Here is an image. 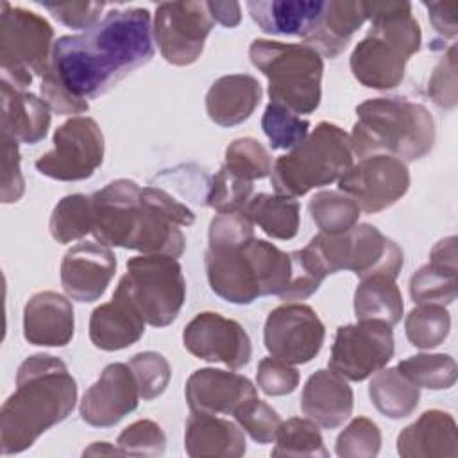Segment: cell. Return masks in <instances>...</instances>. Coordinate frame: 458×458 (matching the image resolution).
Wrapping results in <instances>:
<instances>
[{
	"label": "cell",
	"instance_id": "cell-15",
	"mask_svg": "<svg viewBox=\"0 0 458 458\" xmlns=\"http://www.w3.org/2000/svg\"><path fill=\"white\" fill-rule=\"evenodd\" d=\"M338 188L361 211L379 213L401 200L410 188L406 163L394 156H367L352 165L340 179Z\"/></svg>",
	"mask_w": 458,
	"mask_h": 458
},
{
	"label": "cell",
	"instance_id": "cell-33",
	"mask_svg": "<svg viewBox=\"0 0 458 458\" xmlns=\"http://www.w3.org/2000/svg\"><path fill=\"white\" fill-rule=\"evenodd\" d=\"M243 211L250 222L259 225L270 238L292 240L299 233L301 208L292 197L279 193H258L252 195Z\"/></svg>",
	"mask_w": 458,
	"mask_h": 458
},
{
	"label": "cell",
	"instance_id": "cell-43",
	"mask_svg": "<svg viewBox=\"0 0 458 458\" xmlns=\"http://www.w3.org/2000/svg\"><path fill=\"white\" fill-rule=\"evenodd\" d=\"M381 449V431L367 417L352 419L338 435L335 451L340 458H374Z\"/></svg>",
	"mask_w": 458,
	"mask_h": 458
},
{
	"label": "cell",
	"instance_id": "cell-40",
	"mask_svg": "<svg viewBox=\"0 0 458 458\" xmlns=\"http://www.w3.org/2000/svg\"><path fill=\"white\" fill-rule=\"evenodd\" d=\"M261 129L272 148H293L308 136L310 122L286 109L284 106L270 102L265 107Z\"/></svg>",
	"mask_w": 458,
	"mask_h": 458
},
{
	"label": "cell",
	"instance_id": "cell-48",
	"mask_svg": "<svg viewBox=\"0 0 458 458\" xmlns=\"http://www.w3.org/2000/svg\"><path fill=\"white\" fill-rule=\"evenodd\" d=\"M456 47L451 45L429 77L428 95L438 107L451 109L456 106Z\"/></svg>",
	"mask_w": 458,
	"mask_h": 458
},
{
	"label": "cell",
	"instance_id": "cell-29",
	"mask_svg": "<svg viewBox=\"0 0 458 458\" xmlns=\"http://www.w3.org/2000/svg\"><path fill=\"white\" fill-rule=\"evenodd\" d=\"M0 129L21 143H39L50 127V107L27 89H18L0 81Z\"/></svg>",
	"mask_w": 458,
	"mask_h": 458
},
{
	"label": "cell",
	"instance_id": "cell-1",
	"mask_svg": "<svg viewBox=\"0 0 458 458\" xmlns=\"http://www.w3.org/2000/svg\"><path fill=\"white\" fill-rule=\"evenodd\" d=\"M152 55L150 13L113 9L89 30L54 43L41 97L57 114H82L89 109L88 100L107 93Z\"/></svg>",
	"mask_w": 458,
	"mask_h": 458
},
{
	"label": "cell",
	"instance_id": "cell-12",
	"mask_svg": "<svg viewBox=\"0 0 458 458\" xmlns=\"http://www.w3.org/2000/svg\"><path fill=\"white\" fill-rule=\"evenodd\" d=\"M392 356V326L379 320H358L336 329L327 365L344 379L363 381L385 369Z\"/></svg>",
	"mask_w": 458,
	"mask_h": 458
},
{
	"label": "cell",
	"instance_id": "cell-18",
	"mask_svg": "<svg viewBox=\"0 0 458 458\" xmlns=\"http://www.w3.org/2000/svg\"><path fill=\"white\" fill-rule=\"evenodd\" d=\"M116 272L113 250L100 242H81L61 261V286L77 302H95L107 290Z\"/></svg>",
	"mask_w": 458,
	"mask_h": 458
},
{
	"label": "cell",
	"instance_id": "cell-17",
	"mask_svg": "<svg viewBox=\"0 0 458 458\" xmlns=\"http://www.w3.org/2000/svg\"><path fill=\"white\" fill-rule=\"evenodd\" d=\"M140 390L127 363H109L84 392L79 413L93 428H111L138 408Z\"/></svg>",
	"mask_w": 458,
	"mask_h": 458
},
{
	"label": "cell",
	"instance_id": "cell-50",
	"mask_svg": "<svg viewBox=\"0 0 458 458\" xmlns=\"http://www.w3.org/2000/svg\"><path fill=\"white\" fill-rule=\"evenodd\" d=\"M25 181L20 166L18 140L2 131V202L11 204L21 199Z\"/></svg>",
	"mask_w": 458,
	"mask_h": 458
},
{
	"label": "cell",
	"instance_id": "cell-38",
	"mask_svg": "<svg viewBox=\"0 0 458 458\" xmlns=\"http://www.w3.org/2000/svg\"><path fill=\"white\" fill-rule=\"evenodd\" d=\"M449 329V311L438 304H419L404 318L406 338L419 349H433L444 344Z\"/></svg>",
	"mask_w": 458,
	"mask_h": 458
},
{
	"label": "cell",
	"instance_id": "cell-5",
	"mask_svg": "<svg viewBox=\"0 0 458 458\" xmlns=\"http://www.w3.org/2000/svg\"><path fill=\"white\" fill-rule=\"evenodd\" d=\"M204 267L211 290L233 304L281 297L292 277L290 254L261 238L243 245H208Z\"/></svg>",
	"mask_w": 458,
	"mask_h": 458
},
{
	"label": "cell",
	"instance_id": "cell-19",
	"mask_svg": "<svg viewBox=\"0 0 458 458\" xmlns=\"http://www.w3.org/2000/svg\"><path fill=\"white\" fill-rule=\"evenodd\" d=\"M184 395L191 411L233 415L242 403L258 394L252 381L242 374L199 369L188 377Z\"/></svg>",
	"mask_w": 458,
	"mask_h": 458
},
{
	"label": "cell",
	"instance_id": "cell-8",
	"mask_svg": "<svg viewBox=\"0 0 458 458\" xmlns=\"http://www.w3.org/2000/svg\"><path fill=\"white\" fill-rule=\"evenodd\" d=\"M304 250L324 276L351 270L360 279L385 274L397 277L403 265V249L370 224H358L342 234H315Z\"/></svg>",
	"mask_w": 458,
	"mask_h": 458
},
{
	"label": "cell",
	"instance_id": "cell-4",
	"mask_svg": "<svg viewBox=\"0 0 458 458\" xmlns=\"http://www.w3.org/2000/svg\"><path fill=\"white\" fill-rule=\"evenodd\" d=\"M351 147L358 157L385 154L403 163L428 156L435 143L431 113L417 102L401 97L369 98L356 107Z\"/></svg>",
	"mask_w": 458,
	"mask_h": 458
},
{
	"label": "cell",
	"instance_id": "cell-22",
	"mask_svg": "<svg viewBox=\"0 0 458 458\" xmlns=\"http://www.w3.org/2000/svg\"><path fill=\"white\" fill-rule=\"evenodd\" d=\"M410 55L390 39L369 32L352 50L349 64L354 79L372 89H392L404 79Z\"/></svg>",
	"mask_w": 458,
	"mask_h": 458
},
{
	"label": "cell",
	"instance_id": "cell-21",
	"mask_svg": "<svg viewBox=\"0 0 458 458\" xmlns=\"http://www.w3.org/2000/svg\"><path fill=\"white\" fill-rule=\"evenodd\" d=\"M145 324L127 292L118 284L111 301L91 311L89 340L97 349L120 351L143 336Z\"/></svg>",
	"mask_w": 458,
	"mask_h": 458
},
{
	"label": "cell",
	"instance_id": "cell-13",
	"mask_svg": "<svg viewBox=\"0 0 458 458\" xmlns=\"http://www.w3.org/2000/svg\"><path fill=\"white\" fill-rule=\"evenodd\" d=\"M213 23L206 2H163L154 14L152 36L166 63L188 66L200 57Z\"/></svg>",
	"mask_w": 458,
	"mask_h": 458
},
{
	"label": "cell",
	"instance_id": "cell-7",
	"mask_svg": "<svg viewBox=\"0 0 458 458\" xmlns=\"http://www.w3.org/2000/svg\"><path fill=\"white\" fill-rule=\"evenodd\" d=\"M352 157L349 134L331 122H320L299 145L276 159L270 182L276 193L297 199L338 181L352 166Z\"/></svg>",
	"mask_w": 458,
	"mask_h": 458
},
{
	"label": "cell",
	"instance_id": "cell-37",
	"mask_svg": "<svg viewBox=\"0 0 458 458\" xmlns=\"http://www.w3.org/2000/svg\"><path fill=\"white\" fill-rule=\"evenodd\" d=\"M272 456H320L327 458L329 453L324 445L318 426L311 419L293 417L281 422L276 435V447Z\"/></svg>",
	"mask_w": 458,
	"mask_h": 458
},
{
	"label": "cell",
	"instance_id": "cell-9",
	"mask_svg": "<svg viewBox=\"0 0 458 458\" xmlns=\"http://www.w3.org/2000/svg\"><path fill=\"white\" fill-rule=\"evenodd\" d=\"M54 29L39 14L2 2L0 13V70L2 81L27 89L34 77L50 68Z\"/></svg>",
	"mask_w": 458,
	"mask_h": 458
},
{
	"label": "cell",
	"instance_id": "cell-10",
	"mask_svg": "<svg viewBox=\"0 0 458 458\" xmlns=\"http://www.w3.org/2000/svg\"><path fill=\"white\" fill-rule=\"evenodd\" d=\"M118 284L127 292L143 320L154 327L172 324L186 299V281L175 258L141 254L127 261Z\"/></svg>",
	"mask_w": 458,
	"mask_h": 458
},
{
	"label": "cell",
	"instance_id": "cell-47",
	"mask_svg": "<svg viewBox=\"0 0 458 458\" xmlns=\"http://www.w3.org/2000/svg\"><path fill=\"white\" fill-rule=\"evenodd\" d=\"M256 383L267 395H288L299 386V372L293 365L270 356L259 361Z\"/></svg>",
	"mask_w": 458,
	"mask_h": 458
},
{
	"label": "cell",
	"instance_id": "cell-46",
	"mask_svg": "<svg viewBox=\"0 0 458 458\" xmlns=\"http://www.w3.org/2000/svg\"><path fill=\"white\" fill-rule=\"evenodd\" d=\"M290 258H292V277L284 293L279 299L304 301L318 290L326 276L304 249L290 252Z\"/></svg>",
	"mask_w": 458,
	"mask_h": 458
},
{
	"label": "cell",
	"instance_id": "cell-14",
	"mask_svg": "<svg viewBox=\"0 0 458 458\" xmlns=\"http://www.w3.org/2000/svg\"><path fill=\"white\" fill-rule=\"evenodd\" d=\"M324 338L326 327L308 304H281L265 320L263 342L267 351L290 365L311 361L320 352Z\"/></svg>",
	"mask_w": 458,
	"mask_h": 458
},
{
	"label": "cell",
	"instance_id": "cell-2",
	"mask_svg": "<svg viewBox=\"0 0 458 458\" xmlns=\"http://www.w3.org/2000/svg\"><path fill=\"white\" fill-rule=\"evenodd\" d=\"M93 236L107 247L181 258L184 234L179 227L195 222V213L161 188H141L116 179L91 195Z\"/></svg>",
	"mask_w": 458,
	"mask_h": 458
},
{
	"label": "cell",
	"instance_id": "cell-24",
	"mask_svg": "<svg viewBox=\"0 0 458 458\" xmlns=\"http://www.w3.org/2000/svg\"><path fill=\"white\" fill-rule=\"evenodd\" d=\"M403 458H456L458 429L451 413L428 410L397 435Z\"/></svg>",
	"mask_w": 458,
	"mask_h": 458
},
{
	"label": "cell",
	"instance_id": "cell-32",
	"mask_svg": "<svg viewBox=\"0 0 458 458\" xmlns=\"http://www.w3.org/2000/svg\"><path fill=\"white\" fill-rule=\"evenodd\" d=\"M369 397L381 415L397 420L415 411L420 399V388L415 386L397 367L381 369L370 379Z\"/></svg>",
	"mask_w": 458,
	"mask_h": 458
},
{
	"label": "cell",
	"instance_id": "cell-28",
	"mask_svg": "<svg viewBox=\"0 0 458 458\" xmlns=\"http://www.w3.org/2000/svg\"><path fill=\"white\" fill-rule=\"evenodd\" d=\"M261 84L249 73H231L216 79L206 93V111L220 127H233L254 113L261 100Z\"/></svg>",
	"mask_w": 458,
	"mask_h": 458
},
{
	"label": "cell",
	"instance_id": "cell-20",
	"mask_svg": "<svg viewBox=\"0 0 458 458\" xmlns=\"http://www.w3.org/2000/svg\"><path fill=\"white\" fill-rule=\"evenodd\" d=\"M75 317L72 302L57 292H38L23 308V336L32 345L64 347L72 342Z\"/></svg>",
	"mask_w": 458,
	"mask_h": 458
},
{
	"label": "cell",
	"instance_id": "cell-27",
	"mask_svg": "<svg viewBox=\"0 0 458 458\" xmlns=\"http://www.w3.org/2000/svg\"><path fill=\"white\" fill-rule=\"evenodd\" d=\"M365 7L360 0H329L324 4L322 14L302 38L304 45L315 48L320 55L338 57L352 36L365 23Z\"/></svg>",
	"mask_w": 458,
	"mask_h": 458
},
{
	"label": "cell",
	"instance_id": "cell-35",
	"mask_svg": "<svg viewBox=\"0 0 458 458\" xmlns=\"http://www.w3.org/2000/svg\"><path fill=\"white\" fill-rule=\"evenodd\" d=\"M308 209L320 233L327 234H342L354 227L361 211L358 204L340 190H324L315 193Z\"/></svg>",
	"mask_w": 458,
	"mask_h": 458
},
{
	"label": "cell",
	"instance_id": "cell-54",
	"mask_svg": "<svg viewBox=\"0 0 458 458\" xmlns=\"http://www.w3.org/2000/svg\"><path fill=\"white\" fill-rule=\"evenodd\" d=\"M123 454L122 449L116 445V447H107V442H95L91 447H88L84 451V454Z\"/></svg>",
	"mask_w": 458,
	"mask_h": 458
},
{
	"label": "cell",
	"instance_id": "cell-30",
	"mask_svg": "<svg viewBox=\"0 0 458 458\" xmlns=\"http://www.w3.org/2000/svg\"><path fill=\"white\" fill-rule=\"evenodd\" d=\"M324 4L320 0H252L247 2V9L263 32L304 38L322 14Z\"/></svg>",
	"mask_w": 458,
	"mask_h": 458
},
{
	"label": "cell",
	"instance_id": "cell-53",
	"mask_svg": "<svg viewBox=\"0 0 458 458\" xmlns=\"http://www.w3.org/2000/svg\"><path fill=\"white\" fill-rule=\"evenodd\" d=\"M208 11L213 21H218L224 27H236L242 20V9L238 2H206Z\"/></svg>",
	"mask_w": 458,
	"mask_h": 458
},
{
	"label": "cell",
	"instance_id": "cell-39",
	"mask_svg": "<svg viewBox=\"0 0 458 458\" xmlns=\"http://www.w3.org/2000/svg\"><path fill=\"white\" fill-rule=\"evenodd\" d=\"M224 166L234 175L254 182L272 174V157L258 140L238 138L227 145Z\"/></svg>",
	"mask_w": 458,
	"mask_h": 458
},
{
	"label": "cell",
	"instance_id": "cell-41",
	"mask_svg": "<svg viewBox=\"0 0 458 458\" xmlns=\"http://www.w3.org/2000/svg\"><path fill=\"white\" fill-rule=\"evenodd\" d=\"M254 182L245 181L222 166L209 181L206 204L216 213L243 211L252 199Z\"/></svg>",
	"mask_w": 458,
	"mask_h": 458
},
{
	"label": "cell",
	"instance_id": "cell-42",
	"mask_svg": "<svg viewBox=\"0 0 458 458\" xmlns=\"http://www.w3.org/2000/svg\"><path fill=\"white\" fill-rule=\"evenodd\" d=\"M233 415L240 428L258 444L274 442L283 422L279 413L258 395L242 403Z\"/></svg>",
	"mask_w": 458,
	"mask_h": 458
},
{
	"label": "cell",
	"instance_id": "cell-11",
	"mask_svg": "<svg viewBox=\"0 0 458 458\" xmlns=\"http://www.w3.org/2000/svg\"><path fill=\"white\" fill-rule=\"evenodd\" d=\"M52 150L36 159L41 175L55 181H82L104 161V134L89 116H72L61 123L52 140Z\"/></svg>",
	"mask_w": 458,
	"mask_h": 458
},
{
	"label": "cell",
	"instance_id": "cell-6",
	"mask_svg": "<svg viewBox=\"0 0 458 458\" xmlns=\"http://www.w3.org/2000/svg\"><path fill=\"white\" fill-rule=\"evenodd\" d=\"M249 57L268 81L270 102L295 114L313 113L322 98V55L304 43L254 39Z\"/></svg>",
	"mask_w": 458,
	"mask_h": 458
},
{
	"label": "cell",
	"instance_id": "cell-36",
	"mask_svg": "<svg viewBox=\"0 0 458 458\" xmlns=\"http://www.w3.org/2000/svg\"><path fill=\"white\" fill-rule=\"evenodd\" d=\"M397 369L419 388L447 390L456 383V361L449 354H415L399 361Z\"/></svg>",
	"mask_w": 458,
	"mask_h": 458
},
{
	"label": "cell",
	"instance_id": "cell-49",
	"mask_svg": "<svg viewBox=\"0 0 458 458\" xmlns=\"http://www.w3.org/2000/svg\"><path fill=\"white\" fill-rule=\"evenodd\" d=\"M209 245H243L254 238V224L245 211L218 213L209 222Z\"/></svg>",
	"mask_w": 458,
	"mask_h": 458
},
{
	"label": "cell",
	"instance_id": "cell-52",
	"mask_svg": "<svg viewBox=\"0 0 458 458\" xmlns=\"http://www.w3.org/2000/svg\"><path fill=\"white\" fill-rule=\"evenodd\" d=\"M428 9L433 29L444 38H456V9L458 2H422Z\"/></svg>",
	"mask_w": 458,
	"mask_h": 458
},
{
	"label": "cell",
	"instance_id": "cell-23",
	"mask_svg": "<svg viewBox=\"0 0 458 458\" xmlns=\"http://www.w3.org/2000/svg\"><path fill=\"white\" fill-rule=\"evenodd\" d=\"M352 406L354 395L347 379L329 369L315 370L301 394L302 413L324 429L342 426L352 415Z\"/></svg>",
	"mask_w": 458,
	"mask_h": 458
},
{
	"label": "cell",
	"instance_id": "cell-31",
	"mask_svg": "<svg viewBox=\"0 0 458 458\" xmlns=\"http://www.w3.org/2000/svg\"><path fill=\"white\" fill-rule=\"evenodd\" d=\"M403 311V295L394 277L376 274L360 279L354 292V315L358 320H379L395 326Z\"/></svg>",
	"mask_w": 458,
	"mask_h": 458
},
{
	"label": "cell",
	"instance_id": "cell-51",
	"mask_svg": "<svg viewBox=\"0 0 458 458\" xmlns=\"http://www.w3.org/2000/svg\"><path fill=\"white\" fill-rule=\"evenodd\" d=\"M57 21L70 29L89 30L100 21L104 2H43L41 4Z\"/></svg>",
	"mask_w": 458,
	"mask_h": 458
},
{
	"label": "cell",
	"instance_id": "cell-34",
	"mask_svg": "<svg viewBox=\"0 0 458 458\" xmlns=\"http://www.w3.org/2000/svg\"><path fill=\"white\" fill-rule=\"evenodd\" d=\"M48 229L57 243H70L93 231L91 197L73 193L63 197L52 209Z\"/></svg>",
	"mask_w": 458,
	"mask_h": 458
},
{
	"label": "cell",
	"instance_id": "cell-45",
	"mask_svg": "<svg viewBox=\"0 0 458 458\" xmlns=\"http://www.w3.org/2000/svg\"><path fill=\"white\" fill-rule=\"evenodd\" d=\"M116 445L122 449L123 454L161 456L166 447V437L157 422L141 419L129 424L120 433Z\"/></svg>",
	"mask_w": 458,
	"mask_h": 458
},
{
	"label": "cell",
	"instance_id": "cell-25",
	"mask_svg": "<svg viewBox=\"0 0 458 458\" xmlns=\"http://www.w3.org/2000/svg\"><path fill=\"white\" fill-rule=\"evenodd\" d=\"M184 449L191 458H240L247 444L240 424L215 413L191 411L184 429Z\"/></svg>",
	"mask_w": 458,
	"mask_h": 458
},
{
	"label": "cell",
	"instance_id": "cell-16",
	"mask_svg": "<svg viewBox=\"0 0 458 458\" xmlns=\"http://www.w3.org/2000/svg\"><path fill=\"white\" fill-rule=\"evenodd\" d=\"M182 344L190 354L229 369L245 367L252 356V344L243 326L213 311H202L186 324Z\"/></svg>",
	"mask_w": 458,
	"mask_h": 458
},
{
	"label": "cell",
	"instance_id": "cell-44",
	"mask_svg": "<svg viewBox=\"0 0 458 458\" xmlns=\"http://www.w3.org/2000/svg\"><path fill=\"white\" fill-rule=\"evenodd\" d=\"M138 383L140 397L143 401H152L159 397L170 381V365L166 358L154 351H145L134 354L127 363Z\"/></svg>",
	"mask_w": 458,
	"mask_h": 458
},
{
	"label": "cell",
	"instance_id": "cell-26",
	"mask_svg": "<svg viewBox=\"0 0 458 458\" xmlns=\"http://www.w3.org/2000/svg\"><path fill=\"white\" fill-rule=\"evenodd\" d=\"M458 293L456 238L440 240L429 252V263L410 277V297L417 304L447 306Z\"/></svg>",
	"mask_w": 458,
	"mask_h": 458
},
{
	"label": "cell",
	"instance_id": "cell-3",
	"mask_svg": "<svg viewBox=\"0 0 458 458\" xmlns=\"http://www.w3.org/2000/svg\"><path fill=\"white\" fill-rule=\"evenodd\" d=\"M77 383L63 360L32 354L16 370V390L0 410L2 454L29 449L47 429L75 408Z\"/></svg>",
	"mask_w": 458,
	"mask_h": 458
}]
</instances>
